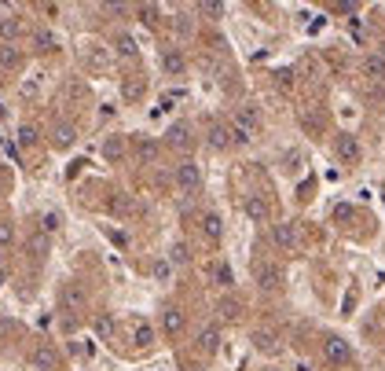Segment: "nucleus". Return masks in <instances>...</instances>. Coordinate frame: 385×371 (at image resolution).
Segmentation results:
<instances>
[{
	"mask_svg": "<svg viewBox=\"0 0 385 371\" xmlns=\"http://www.w3.org/2000/svg\"><path fill=\"white\" fill-rule=\"evenodd\" d=\"M319 357H323L327 367H345V364H352V346L345 342L342 334H327V338H323V349H319Z\"/></svg>",
	"mask_w": 385,
	"mask_h": 371,
	"instance_id": "nucleus-1",
	"label": "nucleus"
},
{
	"mask_svg": "<svg viewBox=\"0 0 385 371\" xmlns=\"http://www.w3.org/2000/svg\"><path fill=\"white\" fill-rule=\"evenodd\" d=\"M173 181H176V188H180V191H187V195H195V191L202 188V169H198V162H191V158H184V162L173 169Z\"/></svg>",
	"mask_w": 385,
	"mask_h": 371,
	"instance_id": "nucleus-2",
	"label": "nucleus"
},
{
	"mask_svg": "<svg viewBox=\"0 0 385 371\" xmlns=\"http://www.w3.org/2000/svg\"><path fill=\"white\" fill-rule=\"evenodd\" d=\"M334 155H338L345 166H356L363 158V148H360V140L352 133H338V136H334Z\"/></svg>",
	"mask_w": 385,
	"mask_h": 371,
	"instance_id": "nucleus-3",
	"label": "nucleus"
},
{
	"mask_svg": "<svg viewBox=\"0 0 385 371\" xmlns=\"http://www.w3.org/2000/svg\"><path fill=\"white\" fill-rule=\"evenodd\" d=\"M271 243H276L279 250H286V254H294V250L301 247V232H297V224H290V221L276 224V228H271Z\"/></svg>",
	"mask_w": 385,
	"mask_h": 371,
	"instance_id": "nucleus-4",
	"label": "nucleus"
},
{
	"mask_svg": "<svg viewBox=\"0 0 385 371\" xmlns=\"http://www.w3.org/2000/svg\"><path fill=\"white\" fill-rule=\"evenodd\" d=\"M205 143H210V148L213 151H228L231 148V125L228 122H210V125H205Z\"/></svg>",
	"mask_w": 385,
	"mask_h": 371,
	"instance_id": "nucleus-5",
	"label": "nucleus"
},
{
	"mask_svg": "<svg viewBox=\"0 0 385 371\" xmlns=\"http://www.w3.org/2000/svg\"><path fill=\"white\" fill-rule=\"evenodd\" d=\"M48 140H52L55 151H67V148H74V143H77V125L74 122H55L52 133H48Z\"/></svg>",
	"mask_w": 385,
	"mask_h": 371,
	"instance_id": "nucleus-6",
	"label": "nucleus"
},
{
	"mask_svg": "<svg viewBox=\"0 0 385 371\" xmlns=\"http://www.w3.org/2000/svg\"><path fill=\"white\" fill-rule=\"evenodd\" d=\"M166 143L173 151H191L195 148V136H191V125L187 122H176V125H169V133H166Z\"/></svg>",
	"mask_w": 385,
	"mask_h": 371,
	"instance_id": "nucleus-7",
	"label": "nucleus"
},
{
	"mask_svg": "<svg viewBox=\"0 0 385 371\" xmlns=\"http://www.w3.org/2000/svg\"><path fill=\"white\" fill-rule=\"evenodd\" d=\"M184 327H187L184 309H176V305H166V309H162V331H166L169 338H180Z\"/></svg>",
	"mask_w": 385,
	"mask_h": 371,
	"instance_id": "nucleus-8",
	"label": "nucleus"
},
{
	"mask_svg": "<svg viewBox=\"0 0 385 371\" xmlns=\"http://www.w3.org/2000/svg\"><path fill=\"white\" fill-rule=\"evenodd\" d=\"M62 305H67L70 313H85L88 309V290L81 283H67L62 287Z\"/></svg>",
	"mask_w": 385,
	"mask_h": 371,
	"instance_id": "nucleus-9",
	"label": "nucleus"
},
{
	"mask_svg": "<svg viewBox=\"0 0 385 371\" xmlns=\"http://www.w3.org/2000/svg\"><path fill=\"white\" fill-rule=\"evenodd\" d=\"M29 360H34V367L37 371H59V349L55 346H48V342H41L37 349H34V357H29Z\"/></svg>",
	"mask_w": 385,
	"mask_h": 371,
	"instance_id": "nucleus-10",
	"label": "nucleus"
},
{
	"mask_svg": "<svg viewBox=\"0 0 385 371\" xmlns=\"http://www.w3.org/2000/svg\"><path fill=\"white\" fill-rule=\"evenodd\" d=\"M257 283H261V290H279L283 287V268L271 265V261L257 265Z\"/></svg>",
	"mask_w": 385,
	"mask_h": 371,
	"instance_id": "nucleus-11",
	"label": "nucleus"
},
{
	"mask_svg": "<svg viewBox=\"0 0 385 371\" xmlns=\"http://www.w3.org/2000/svg\"><path fill=\"white\" fill-rule=\"evenodd\" d=\"M243 214H246L250 221H257V224H264L268 214H271L268 199H264V195H246V199H243Z\"/></svg>",
	"mask_w": 385,
	"mask_h": 371,
	"instance_id": "nucleus-12",
	"label": "nucleus"
},
{
	"mask_svg": "<svg viewBox=\"0 0 385 371\" xmlns=\"http://www.w3.org/2000/svg\"><path fill=\"white\" fill-rule=\"evenodd\" d=\"M198 228H202V235L210 239V243H220V235H224V221H220V214H202L198 217Z\"/></svg>",
	"mask_w": 385,
	"mask_h": 371,
	"instance_id": "nucleus-13",
	"label": "nucleus"
},
{
	"mask_svg": "<svg viewBox=\"0 0 385 371\" xmlns=\"http://www.w3.org/2000/svg\"><path fill=\"white\" fill-rule=\"evenodd\" d=\"M195 346H198V353H205V357H213V353L220 349V327H202L198 331V338H195Z\"/></svg>",
	"mask_w": 385,
	"mask_h": 371,
	"instance_id": "nucleus-14",
	"label": "nucleus"
},
{
	"mask_svg": "<svg viewBox=\"0 0 385 371\" xmlns=\"http://www.w3.org/2000/svg\"><path fill=\"white\" fill-rule=\"evenodd\" d=\"M363 77H371V82H385V56L381 52L363 56Z\"/></svg>",
	"mask_w": 385,
	"mask_h": 371,
	"instance_id": "nucleus-15",
	"label": "nucleus"
},
{
	"mask_svg": "<svg viewBox=\"0 0 385 371\" xmlns=\"http://www.w3.org/2000/svg\"><path fill=\"white\" fill-rule=\"evenodd\" d=\"M253 346L261 349V353H279V349H283V342H279V334H276V331H268V327H261V331H253Z\"/></svg>",
	"mask_w": 385,
	"mask_h": 371,
	"instance_id": "nucleus-16",
	"label": "nucleus"
},
{
	"mask_svg": "<svg viewBox=\"0 0 385 371\" xmlns=\"http://www.w3.org/2000/svg\"><path fill=\"white\" fill-rule=\"evenodd\" d=\"M92 331L100 334L103 342H114V334H118V324H114V316H110V313H100V316L92 320Z\"/></svg>",
	"mask_w": 385,
	"mask_h": 371,
	"instance_id": "nucleus-17",
	"label": "nucleus"
},
{
	"mask_svg": "<svg viewBox=\"0 0 385 371\" xmlns=\"http://www.w3.org/2000/svg\"><path fill=\"white\" fill-rule=\"evenodd\" d=\"M162 70L169 74V77H184V70H187V59L176 52V48H169V52L162 56Z\"/></svg>",
	"mask_w": 385,
	"mask_h": 371,
	"instance_id": "nucleus-18",
	"label": "nucleus"
},
{
	"mask_svg": "<svg viewBox=\"0 0 385 371\" xmlns=\"http://www.w3.org/2000/svg\"><path fill=\"white\" fill-rule=\"evenodd\" d=\"M85 63H88L92 70H107L110 67V52H107L103 44H88L85 48Z\"/></svg>",
	"mask_w": 385,
	"mask_h": 371,
	"instance_id": "nucleus-19",
	"label": "nucleus"
},
{
	"mask_svg": "<svg viewBox=\"0 0 385 371\" xmlns=\"http://www.w3.org/2000/svg\"><path fill=\"white\" fill-rule=\"evenodd\" d=\"M217 316H220V320H228V324H235V320L243 316V301L231 298V294H228V298H220V301H217Z\"/></svg>",
	"mask_w": 385,
	"mask_h": 371,
	"instance_id": "nucleus-20",
	"label": "nucleus"
},
{
	"mask_svg": "<svg viewBox=\"0 0 385 371\" xmlns=\"http://www.w3.org/2000/svg\"><path fill=\"white\" fill-rule=\"evenodd\" d=\"M100 155L107 158V162H121V158H125V136H107Z\"/></svg>",
	"mask_w": 385,
	"mask_h": 371,
	"instance_id": "nucleus-21",
	"label": "nucleus"
},
{
	"mask_svg": "<svg viewBox=\"0 0 385 371\" xmlns=\"http://www.w3.org/2000/svg\"><path fill=\"white\" fill-rule=\"evenodd\" d=\"M133 342H136L140 349L154 346V327H151V324H143V320H136V324H133Z\"/></svg>",
	"mask_w": 385,
	"mask_h": 371,
	"instance_id": "nucleus-22",
	"label": "nucleus"
},
{
	"mask_svg": "<svg viewBox=\"0 0 385 371\" xmlns=\"http://www.w3.org/2000/svg\"><path fill=\"white\" fill-rule=\"evenodd\" d=\"M114 52H118L121 59H136L140 48H136V41L128 37V34H118V37H114Z\"/></svg>",
	"mask_w": 385,
	"mask_h": 371,
	"instance_id": "nucleus-23",
	"label": "nucleus"
},
{
	"mask_svg": "<svg viewBox=\"0 0 385 371\" xmlns=\"http://www.w3.org/2000/svg\"><path fill=\"white\" fill-rule=\"evenodd\" d=\"M19 143H22V148H37V143H41V133H37L34 122H22L19 125Z\"/></svg>",
	"mask_w": 385,
	"mask_h": 371,
	"instance_id": "nucleus-24",
	"label": "nucleus"
},
{
	"mask_svg": "<svg viewBox=\"0 0 385 371\" xmlns=\"http://www.w3.org/2000/svg\"><path fill=\"white\" fill-rule=\"evenodd\" d=\"M143 89H147V82H143V77H133V82H125V85H121V96H125L128 103H136L140 96H143Z\"/></svg>",
	"mask_w": 385,
	"mask_h": 371,
	"instance_id": "nucleus-25",
	"label": "nucleus"
},
{
	"mask_svg": "<svg viewBox=\"0 0 385 371\" xmlns=\"http://www.w3.org/2000/svg\"><path fill=\"white\" fill-rule=\"evenodd\" d=\"M0 37H4V41H19L22 37V22L19 19H0Z\"/></svg>",
	"mask_w": 385,
	"mask_h": 371,
	"instance_id": "nucleus-26",
	"label": "nucleus"
},
{
	"mask_svg": "<svg viewBox=\"0 0 385 371\" xmlns=\"http://www.w3.org/2000/svg\"><path fill=\"white\" fill-rule=\"evenodd\" d=\"M136 155H140V162L151 166L154 158H158V143H154V140H140V143H136Z\"/></svg>",
	"mask_w": 385,
	"mask_h": 371,
	"instance_id": "nucleus-27",
	"label": "nucleus"
},
{
	"mask_svg": "<svg viewBox=\"0 0 385 371\" xmlns=\"http://www.w3.org/2000/svg\"><path fill=\"white\" fill-rule=\"evenodd\" d=\"M136 15H140L143 26H158V15H162V11H158V4H140Z\"/></svg>",
	"mask_w": 385,
	"mask_h": 371,
	"instance_id": "nucleus-28",
	"label": "nucleus"
},
{
	"mask_svg": "<svg viewBox=\"0 0 385 371\" xmlns=\"http://www.w3.org/2000/svg\"><path fill=\"white\" fill-rule=\"evenodd\" d=\"M37 89H41V74H29L26 82L19 85V96H22V100H34V96H37Z\"/></svg>",
	"mask_w": 385,
	"mask_h": 371,
	"instance_id": "nucleus-29",
	"label": "nucleus"
},
{
	"mask_svg": "<svg viewBox=\"0 0 385 371\" xmlns=\"http://www.w3.org/2000/svg\"><path fill=\"white\" fill-rule=\"evenodd\" d=\"M34 44L41 48V52H52V48H55L59 41H55V34H52V30H37V34H34Z\"/></svg>",
	"mask_w": 385,
	"mask_h": 371,
	"instance_id": "nucleus-30",
	"label": "nucleus"
},
{
	"mask_svg": "<svg viewBox=\"0 0 385 371\" xmlns=\"http://www.w3.org/2000/svg\"><path fill=\"white\" fill-rule=\"evenodd\" d=\"M44 254H48V239L34 235V239H29V257H34V261H44Z\"/></svg>",
	"mask_w": 385,
	"mask_h": 371,
	"instance_id": "nucleus-31",
	"label": "nucleus"
},
{
	"mask_svg": "<svg viewBox=\"0 0 385 371\" xmlns=\"http://www.w3.org/2000/svg\"><path fill=\"white\" fill-rule=\"evenodd\" d=\"M169 261H173V265H187V261H191V250H187V243H176V247L169 250Z\"/></svg>",
	"mask_w": 385,
	"mask_h": 371,
	"instance_id": "nucleus-32",
	"label": "nucleus"
},
{
	"mask_svg": "<svg viewBox=\"0 0 385 371\" xmlns=\"http://www.w3.org/2000/svg\"><path fill=\"white\" fill-rule=\"evenodd\" d=\"M213 280H217L220 287H231V283H235V276H231V268L224 265V261H220V265H213Z\"/></svg>",
	"mask_w": 385,
	"mask_h": 371,
	"instance_id": "nucleus-33",
	"label": "nucleus"
},
{
	"mask_svg": "<svg viewBox=\"0 0 385 371\" xmlns=\"http://www.w3.org/2000/svg\"><path fill=\"white\" fill-rule=\"evenodd\" d=\"M198 11H202V15H210V19H220V15H224V4H220V0H202Z\"/></svg>",
	"mask_w": 385,
	"mask_h": 371,
	"instance_id": "nucleus-34",
	"label": "nucleus"
},
{
	"mask_svg": "<svg viewBox=\"0 0 385 371\" xmlns=\"http://www.w3.org/2000/svg\"><path fill=\"white\" fill-rule=\"evenodd\" d=\"M110 206H114V214H118V217H125V214H133V199H128V195H121V191H118V195H114V202H110Z\"/></svg>",
	"mask_w": 385,
	"mask_h": 371,
	"instance_id": "nucleus-35",
	"label": "nucleus"
},
{
	"mask_svg": "<svg viewBox=\"0 0 385 371\" xmlns=\"http://www.w3.org/2000/svg\"><path fill=\"white\" fill-rule=\"evenodd\" d=\"M0 67H19V52H15L11 44L0 48Z\"/></svg>",
	"mask_w": 385,
	"mask_h": 371,
	"instance_id": "nucleus-36",
	"label": "nucleus"
},
{
	"mask_svg": "<svg viewBox=\"0 0 385 371\" xmlns=\"http://www.w3.org/2000/svg\"><path fill=\"white\" fill-rule=\"evenodd\" d=\"M173 26H176V34H180V37H191V34H195V22H191L187 15H176Z\"/></svg>",
	"mask_w": 385,
	"mask_h": 371,
	"instance_id": "nucleus-37",
	"label": "nucleus"
},
{
	"mask_svg": "<svg viewBox=\"0 0 385 371\" xmlns=\"http://www.w3.org/2000/svg\"><path fill=\"white\" fill-rule=\"evenodd\" d=\"M15 243V228H11V221H0V247H11Z\"/></svg>",
	"mask_w": 385,
	"mask_h": 371,
	"instance_id": "nucleus-38",
	"label": "nucleus"
},
{
	"mask_svg": "<svg viewBox=\"0 0 385 371\" xmlns=\"http://www.w3.org/2000/svg\"><path fill=\"white\" fill-rule=\"evenodd\" d=\"M59 228V217L55 214H44V232H55Z\"/></svg>",
	"mask_w": 385,
	"mask_h": 371,
	"instance_id": "nucleus-39",
	"label": "nucleus"
},
{
	"mask_svg": "<svg viewBox=\"0 0 385 371\" xmlns=\"http://www.w3.org/2000/svg\"><path fill=\"white\" fill-rule=\"evenodd\" d=\"M154 276H158V280H169V261H158V265H154Z\"/></svg>",
	"mask_w": 385,
	"mask_h": 371,
	"instance_id": "nucleus-40",
	"label": "nucleus"
},
{
	"mask_svg": "<svg viewBox=\"0 0 385 371\" xmlns=\"http://www.w3.org/2000/svg\"><path fill=\"white\" fill-rule=\"evenodd\" d=\"M4 338H8V324L0 320V346H4Z\"/></svg>",
	"mask_w": 385,
	"mask_h": 371,
	"instance_id": "nucleus-41",
	"label": "nucleus"
},
{
	"mask_svg": "<svg viewBox=\"0 0 385 371\" xmlns=\"http://www.w3.org/2000/svg\"><path fill=\"white\" fill-rule=\"evenodd\" d=\"M4 261H8V254H4V247H0V268H4Z\"/></svg>",
	"mask_w": 385,
	"mask_h": 371,
	"instance_id": "nucleus-42",
	"label": "nucleus"
},
{
	"mask_svg": "<svg viewBox=\"0 0 385 371\" xmlns=\"http://www.w3.org/2000/svg\"><path fill=\"white\" fill-rule=\"evenodd\" d=\"M264 371H279V367H264Z\"/></svg>",
	"mask_w": 385,
	"mask_h": 371,
	"instance_id": "nucleus-43",
	"label": "nucleus"
},
{
	"mask_svg": "<svg viewBox=\"0 0 385 371\" xmlns=\"http://www.w3.org/2000/svg\"><path fill=\"white\" fill-rule=\"evenodd\" d=\"M381 48H385V44H381ZM381 56H385V52H381Z\"/></svg>",
	"mask_w": 385,
	"mask_h": 371,
	"instance_id": "nucleus-44",
	"label": "nucleus"
}]
</instances>
